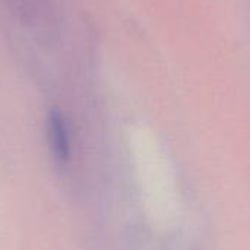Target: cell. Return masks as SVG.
<instances>
[{"mask_svg": "<svg viewBox=\"0 0 250 250\" xmlns=\"http://www.w3.org/2000/svg\"><path fill=\"white\" fill-rule=\"evenodd\" d=\"M48 136H50V145L53 146V151H54L56 157L60 161H67L69 155H70L69 136H67V129H66L64 119L59 111L50 113Z\"/></svg>", "mask_w": 250, "mask_h": 250, "instance_id": "cell-1", "label": "cell"}]
</instances>
